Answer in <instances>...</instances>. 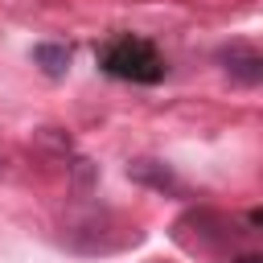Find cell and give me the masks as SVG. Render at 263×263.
I'll list each match as a JSON object with an SVG mask.
<instances>
[{
	"label": "cell",
	"mask_w": 263,
	"mask_h": 263,
	"mask_svg": "<svg viewBox=\"0 0 263 263\" xmlns=\"http://www.w3.org/2000/svg\"><path fill=\"white\" fill-rule=\"evenodd\" d=\"M127 177H132V181H140V185H152V189L181 193V181H177L164 164H156V160H132V164H127Z\"/></svg>",
	"instance_id": "obj_3"
},
{
	"label": "cell",
	"mask_w": 263,
	"mask_h": 263,
	"mask_svg": "<svg viewBox=\"0 0 263 263\" xmlns=\"http://www.w3.org/2000/svg\"><path fill=\"white\" fill-rule=\"evenodd\" d=\"M218 62H222L226 74H230L234 82H242V86H259V82H263V53H259L255 45H247V41L226 45V49L218 53Z\"/></svg>",
	"instance_id": "obj_2"
},
{
	"label": "cell",
	"mask_w": 263,
	"mask_h": 263,
	"mask_svg": "<svg viewBox=\"0 0 263 263\" xmlns=\"http://www.w3.org/2000/svg\"><path fill=\"white\" fill-rule=\"evenodd\" d=\"M230 263H263V255H255V251H251V255H238V259H230Z\"/></svg>",
	"instance_id": "obj_5"
},
{
	"label": "cell",
	"mask_w": 263,
	"mask_h": 263,
	"mask_svg": "<svg viewBox=\"0 0 263 263\" xmlns=\"http://www.w3.org/2000/svg\"><path fill=\"white\" fill-rule=\"evenodd\" d=\"M33 62L41 66L45 78H66V70H70V45L41 41V45H33Z\"/></svg>",
	"instance_id": "obj_4"
},
{
	"label": "cell",
	"mask_w": 263,
	"mask_h": 263,
	"mask_svg": "<svg viewBox=\"0 0 263 263\" xmlns=\"http://www.w3.org/2000/svg\"><path fill=\"white\" fill-rule=\"evenodd\" d=\"M99 66L103 74L111 78H123V82H140V86H152L168 74V62L164 53L144 41V37H132V33H119V37H107L99 45Z\"/></svg>",
	"instance_id": "obj_1"
}]
</instances>
